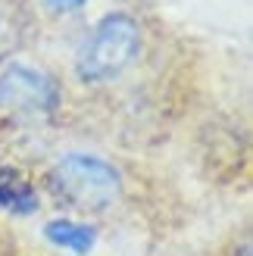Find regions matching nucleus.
<instances>
[{"mask_svg":"<svg viewBox=\"0 0 253 256\" xmlns=\"http://www.w3.org/2000/svg\"><path fill=\"white\" fill-rule=\"evenodd\" d=\"M22 41V22H19V12L16 6L10 4H0V56L12 54Z\"/></svg>","mask_w":253,"mask_h":256,"instance_id":"6","label":"nucleus"},{"mask_svg":"<svg viewBox=\"0 0 253 256\" xmlns=\"http://www.w3.org/2000/svg\"><path fill=\"white\" fill-rule=\"evenodd\" d=\"M41 206V197L19 169L0 162V210L10 216H32Z\"/></svg>","mask_w":253,"mask_h":256,"instance_id":"4","label":"nucleus"},{"mask_svg":"<svg viewBox=\"0 0 253 256\" xmlns=\"http://www.w3.org/2000/svg\"><path fill=\"white\" fill-rule=\"evenodd\" d=\"M44 4L56 12H75V10H82L88 0H44Z\"/></svg>","mask_w":253,"mask_h":256,"instance_id":"7","label":"nucleus"},{"mask_svg":"<svg viewBox=\"0 0 253 256\" xmlns=\"http://www.w3.org/2000/svg\"><path fill=\"white\" fill-rule=\"evenodd\" d=\"M47 188L56 200L78 212H104L122 197V175L100 156L66 153L47 172Z\"/></svg>","mask_w":253,"mask_h":256,"instance_id":"2","label":"nucleus"},{"mask_svg":"<svg viewBox=\"0 0 253 256\" xmlns=\"http://www.w3.org/2000/svg\"><path fill=\"white\" fill-rule=\"evenodd\" d=\"M44 240H50L60 250H69L75 256H88L97 247V228L78 219H50L44 225Z\"/></svg>","mask_w":253,"mask_h":256,"instance_id":"5","label":"nucleus"},{"mask_svg":"<svg viewBox=\"0 0 253 256\" xmlns=\"http://www.w3.org/2000/svg\"><path fill=\"white\" fill-rule=\"evenodd\" d=\"M141 54V25L128 12H106L75 54V75L82 84L112 82Z\"/></svg>","mask_w":253,"mask_h":256,"instance_id":"1","label":"nucleus"},{"mask_svg":"<svg viewBox=\"0 0 253 256\" xmlns=\"http://www.w3.org/2000/svg\"><path fill=\"white\" fill-rule=\"evenodd\" d=\"M60 110V84L41 69L10 62L0 72V112L16 116H54Z\"/></svg>","mask_w":253,"mask_h":256,"instance_id":"3","label":"nucleus"}]
</instances>
